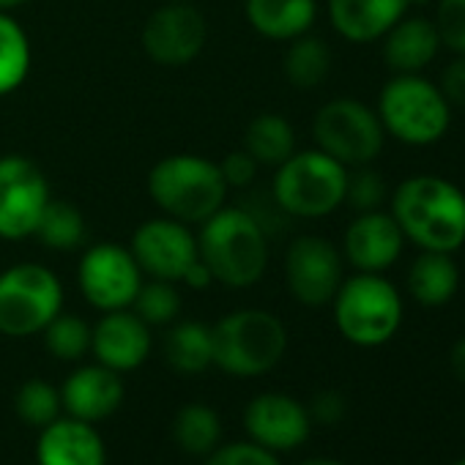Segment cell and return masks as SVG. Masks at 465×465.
<instances>
[{"instance_id":"obj_28","label":"cell","mask_w":465,"mask_h":465,"mask_svg":"<svg viewBox=\"0 0 465 465\" xmlns=\"http://www.w3.org/2000/svg\"><path fill=\"white\" fill-rule=\"evenodd\" d=\"M173 438H175V443L186 454H192V457H208L219 446V438H222V424H219L216 411L208 408V405H203V402L183 405L175 413Z\"/></svg>"},{"instance_id":"obj_36","label":"cell","mask_w":465,"mask_h":465,"mask_svg":"<svg viewBox=\"0 0 465 465\" xmlns=\"http://www.w3.org/2000/svg\"><path fill=\"white\" fill-rule=\"evenodd\" d=\"M258 167H261V164H258L244 148L230 151V153L219 162V170H222V178H224L227 189H230V186H236V189L250 186V183L255 181V175H258Z\"/></svg>"},{"instance_id":"obj_39","label":"cell","mask_w":465,"mask_h":465,"mask_svg":"<svg viewBox=\"0 0 465 465\" xmlns=\"http://www.w3.org/2000/svg\"><path fill=\"white\" fill-rule=\"evenodd\" d=\"M449 361H451V372H454V378H457L460 383H465V337H462V340H457V345L451 348Z\"/></svg>"},{"instance_id":"obj_31","label":"cell","mask_w":465,"mask_h":465,"mask_svg":"<svg viewBox=\"0 0 465 465\" xmlns=\"http://www.w3.org/2000/svg\"><path fill=\"white\" fill-rule=\"evenodd\" d=\"M132 307H134V315L145 321L148 326H167L181 312V296L175 291V282L151 280L140 285Z\"/></svg>"},{"instance_id":"obj_7","label":"cell","mask_w":465,"mask_h":465,"mask_svg":"<svg viewBox=\"0 0 465 465\" xmlns=\"http://www.w3.org/2000/svg\"><path fill=\"white\" fill-rule=\"evenodd\" d=\"M334 302V321L340 334L361 348L389 342L402 321V299L397 288L381 274H356L342 280Z\"/></svg>"},{"instance_id":"obj_15","label":"cell","mask_w":465,"mask_h":465,"mask_svg":"<svg viewBox=\"0 0 465 465\" xmlns=\"http://www.w3.org/2000/svg\"><path fill=\"white\" fill-rule=\"evenodd\" d=\"M405 236L391 213L386 211H364L359 213L342 239L345 261L361 274H383L402 255Z\"/></svg>"},{"instance_id":"obj_30","label":"cell","mask_w":465,"mask_h":465,"mask_svg":"<svg viewBox=\"0 0 465 465\" xmlns=\"http://www.w3.org/2000/svg\"><path fill=\"white\" fill-rule=\"evenodd\" d=\"M42 334L47 351L61 361H77L91 351V326L77 315L58 312Z\"/></svg>"},{"instance_id":"obj_4","label":"cell","mask_w":465,"mask_h":465,"mask_svg":"<svg viewBox=\"0 0 465 465\" xmlns=\"http://www.w3.org/2000/svg\"><path fill=\"white\" fill-rule=\"evenodd\" d=\"M213 364L236 378H255L280 364L288 348L282 321L266 310H236L211 326Z\"/></svg>"},{"instance_id":"obj_33","label":"cell","mask_w":465,"mask_h":465,"mask_svg":"<svg viewBox=\"0 0 465 465\" xmlns=\"http://www.w3.org/2000/svg\"><path fill=\"white\" fill-rule=\"evenodd\" d=\"M383 197H386V183L378 170H372L370 164H359V167H353V173L348 170L345 203L351 208H356L359 213L378 211Z\"/></svg>"},{"instance_id":"obj_23","label":"cell","mask_w":465,"mask_h":465,"mask_svg":"<svg viewBox=\"0 0 465 465\" xmlns=\"http://www.w3.org/2000/svg\"><path fill=\"white\" fill-rule=\"evenodd\" d=\"M460 288V272L449 252H421L408 272V291L421 307H443Z\"/></svg>"},{"instance_id":"obj_12","label":"cell","mask_w":465,"mask_h":465,"mask_svg":"<svg viewBox=\"0 0 465 465\" xmlns=\"http://www.w3.org/2000/svg\"><path fill=\"white\" fill-rule=\"evenodd\" d=\"M129 252L134 255L143 274L151 280L164 282H181L183 274L197 263V236H192L189 224L159 216L143 222L129 244Z\"/></svg>"},{"instance_id":"obj_26","label":"cell","mask_w":465,"mask_h":465,"mask_svg":"<svg viewBox=\"0 0 465 465\" xmlns=\"http://www.w3.org/2000/svg\"><path fill=\"white\" fill-rule=\"evenodd\" d=\"M34 239H39V244L45 250L53 252H72L80 250L85 242V219L80 213L77 205H72L69 200H53L45 205Z\"/></svg>"},{"instance_id":"obj_27","label":"cell","mask_w":465,"mask_h":465,"mask_svg":"<svg viewBox=\"0 0 465 465\" xmlns=\"http://www.w3.org/2000/svg\"><path fill=\"white\" fill-rule=\"evenodd\" d=\"M282 72H285L288 83L299 91H312V88L323 85L331 72L329 45L310 34L293 39L282 58Z\"/></svg>"},{"instance_id":"obj_13","label":"cell","mask_w":465,"mask_h":465,"mask_svg":"<svg viewBox=\"0 0 465 465\" xmlns=\"http://www.w3.org/2000/svg\"><path fill=\"white\" fill-rule=\"evenodd\" d=\"M285 282L304 307L329 304L342 285V252L323 236H299L285 252Z\"/></svg>"},{"instance_id":"obj_35","label":"cell","mask_w":465,"mask_h":465,"mask_svg":"<svg viewBox=\"0 0 465 465\" xmlns=\"http://www.w3.org/2000/svg\"><path fill=\"white\" fill-rule=\"evenodd\" d=\"M205 465H280L277 454L255 440H242V443H227V446H216L208 454Z\"/></svg>"},{"instance_id":"obj_10","label":"cell","mask_w":465,"mask_h":465,"mask_svg":"<svg viewBox=\"0 0 465 465\" xmlns=\"http://www.w3.org/2000/svg\"><path fill=\"white\" fill-rule=\"evenodd\" d=\"M47 203L50 183L36 162L20 153L0 156V239L20 242L34 236Z\"/></svg>"},{"instance_id":"obj_41","label":"cell","mask_w":465,"mask_h":465,"mask_svg":"<svg viewBox=\"0 0 465 465\" xmlns=\"http://www.w3.org/2000/svg\"><path fill=\"white\" fill-rule=\"evenodd\" d=\"M302 465H342V462H337V460H326V457H315V460H307V462H302Z\"/></svg>"},{"instance_id":"obj_37","label":"cell","mask_w":465,"mask_h":465,"mask_svg":"<svg viewBox=\"0 0 465 465\" xmlns=\"http://www.w3.org/2000/svg\"><path fill=\"white\" fill-rule=\"evenodd\" d=\"M440 94L451 107L465 110V55H457L440 74Z\"/></svg>"},{"instance_id":"obj_42","label":"cell","mask_w":465,"mask_h":465,"mask_svg":"<svg viewBox=\"0 0 465 465\" xmlns=\"http://www.w3.org/2000/svg\"><path fill=\"white\" fill-rule=\"evenodd\" d=\"M454 465H465V457H462V460H457V462H454Z\"/></svg>"},{"instance_id":"obj_29","label":"cell","mask_w":465,"mask_h":465,"mask_svg":"<svg viewBox=\"0 0 465 465\" xmlns=\"http://www.w3.org/2000/svg\"><path fill=\"white\" fill-rule=\"evenodd\" d=\"M31 72V42L23 25L0 12V96L17 91Z\"/></svg>"},{"instance_id":"obj_3","label":"cell","mask_w":465,"mask_h":465,"mask_svg":"<svg viewBox=\"0 0 465 465\" xmlns=\"http://www.w3.org/2000/svg\"><path fill=\"white\" fill-rule=\"evenodd\" d=\"M148 194L164 216L183 224H203L224 205L227 183L216 162L194 153H173L151 167Z\"/></svg>"},{"instance_id":"obj_34","label":"cell","mask_w":465,"mask_h":465,"mask_svg":"<svg viewBox=\"0 0 465 465\" xmlns=\"http://www.w3.org/2000/svg\"><path fill=\"white\" fill-rule=\"evenodd\" d=\"M432 23L440 36V47L454 55H465V0H438Z\"/></svg>"},{"instance_id":"obj_32","label":"cell","mask_w":465,"mask_h":465,"mask_svg":"<svg viewBox=\"0 0 465 465\" xmlns=\"http://www.w3.org/2000/svg\"><path fill=\"white\" fill-rule=\"evenodd\" d=\"M15 408H17V416L28 421L31 427H47L50 421L58 419L64 402H61V391L53 383L34 378L20 386Z\"/></svg>"},{"instance_id":"obj_8","label":"cell","mask_w":465,"mask_h":465,"mask_svg":"<svg viewBox=\"0 0 465 465\" xmlns=\"http://www.w3.org/2000/svg\"><path fill=\"white\" fill-rule=\"evenodd\" d=\"M64 307L61 280L42 263H15L0 274V334L31 337Z\"/></svg>"},{"instance_id":"obj_9","label":"cell","mask_w":465,"mask_h":465,"mask_svg":"<svg viewBox=\"0 0 465 465\" xmlns=\"http://www.w3.org/2000/svg\"><path fill=\"white\" fill-rule=\"evenodd\" d=\"M312 134L318 148L345 167L370 164L386 140L378 113L356 99L326 102L315 113Z\"/></svg>"},{"instance_id":"obj_2","label":"cell","mask_w":465,"mask_h":465,"mask_svg":"<svg viewBox=\"0 0 465 465\" xmlns=\"http://www.w3.org/2000/svg\"><path fill=\"white\" fill-rule=\"evenodd\" d=\"M197 255L213 282L224 288H252L269 266V236L244 208L222 205L200 224Z\"/></svg>"},{"instance_id":"obj_14","label":"cell","mask_w":465,"mask_h":465,"mask_svg":"<svg viewBox=\"0 0 465 465\" xmlns=\"http://www.w3.org/2000/svg\"><path fill=\"white\" fill-rule=\"evenodd\" d=\"M208 25L205 17L189 6L186 0L156 9L143 25V50L159 66H186L192 64L205 47Z\"/></svg>"},{"instance_id":"obj_25","label":"cell","mask_w":465,"mask_h":465,"mask_svg":"<svg viewBox=\"0 0 465 465\" xmlns=\"http://www.w3.org/2000/svg\"><path fill=\"white\" fill-rule=\"evenodd\" d=\"M244 151L258 164L280 167L296 151V132L282 115L261 113L244 129Z\"/></svg>"},{"instance_id":"obj_6","label":"cell","mask_w":465,"mask_h":465,"mask_svg":"<svg viewBox=\"0 0 465 465\" xmlns=\"http://www.w3.org/2000/svg\"><path fill=\"white\" fill-rule=\"evenodd\" d=\"M348 167L315 151H293L274 175L272 197L277 205L296 219H321L345 203Z\"/></svg>"},{"instance_id":"obj_16","label":"cell","mask_w":465,"mask_h":465,"mask_svg":"<svg viewBox=\"0 0 465 465\" xmlns=\"http://www.w3.org/2000/svg\"><path fill=\"white\" fill-rule=\"evenodd\" d=\"M244 427L255 443L272 451H288L310 438V413L288 394H261L247 405Z\"/></svg>"},{"instance_id":"obj_1","label":"cell","mask_w":465,"mask_h":465,"mask_svg":"<svg viewBox=\"0 0 465 465\" xmlns=\"http://www.w3.org/2000/svg\"><path fill=\"white\" fill-rule=\"evenodd\" d=\"M394 222L421 252L454 255L465 244V192L440 175H411L391 194Z\"/></svg>"},{"instance_id":"obj_38","label":"cell","mask_w":465,"mask_h":465,"mask_svg":"<svg viewBox=\"0 0 465 465\" xmlns=\"http://www.w3.org/2000/svg\"><path fill=\"white\" fill-rule=\"evenodd\" d=\"M312 413H315V419H321V421L331 424V421L342 419V413H345V402H342V397H340V394H334V391H323V394H318V397H315V402H312Z\"/></svg>"},{"instance_id":"obj_43","label":"cell","mask_w":465,"mask_h":465,"mask_svg":"<svg viewBox=\"0 0 465 465\" xmlns=\"http://www.w3.org/2000/svg\"><path fill=\"white\" fill-rule=\"evenodd\" d=\"M181 4H183V0H181Z\"/></svg>"},{"instance_id":"obj_21","label":"cell","mask_w":465,"mask_h":465,"mask_svg":"<svg viewBox=\"0 0 465 465\" xmlns=\"http://www.w3.org/2000/svg\"><path fill=\"white\" fill-rule=\"evenodd\" d=\"M440 50V36L432 20L402 17L383 36V61L394 74H421L424 66L435 61Z\"/></svg>"},{"instance_id":"obj_20","label":"cell","mask_w":465,"mask_h":465,"mask_svg":"<svg viewBox=\"0 0 465 465\" xmlns=\"http://www.w3.org/2000/svg\"><path fill=\"white\" fill-rule=\"evenodd\" d=\"M411 0H329V20L334 31L353 42L370 45L408 15Z\"/></svg>"},{"instance_id":"obj_22","label":"cell","mask_w":465,"mask_h":465,"mask_svg":"<svg viewBox=\"0 0 465 465\" xmlns=\"http://www.w3.org/2000/svg\"><path fill=\"white\" fill-rule=\"evenodd\" d=\"M318 0H247L250 25L272 42H293L310 34Z\"/></svg>"},{"instance_id":"obj_40","label":"cell","mask_w":465,"mask_h":465,"mask_svg":"<svg viewBox=\"0 0 465 465\" xmlns=\"http://www.w3.org/2000/svg\"><path fill=\"white\" fill-rule=\"evenodd\" d=\"M25 4H31V0H0V12H15Z\"/></svg>"},{"instance_id":"obj_11","label":"cell","mask_w":465,"mask_h":465,"mask_svg":"<svg viewBox=\"0 0 465 465\" xmlns=\"http://www.w3.org/2000/svg\"><path fill=\"white\" fill-rule=\"evenodd\" d=\"M77 282L91 307L113 312L132 307L143 285V272L126 247L104 242L85 250L77 269Z\"/></svg>"},{"instance_id":"obj_17","label":"cell","mask_w":465,"mask_h":465,"mask_svg":"<svg viewBox=\"0 0 465 465\" xmlns=\"http://www.w3.org/2000/svg\"><path fill=\"white\" fill-rule=\"evenodd\" d=\"M91 351L99 364L115 372L137 370L151 353V326L129 310L104 312L91 329Z\"/></svg>"},{"instance_id":"obj_5","label":"cell","mask_w":465,"mask_h":465,"mask_svg":"<svg viewBox=\"0 0 465 465\" xmlns=\"http://www.w3.org/2000/svg\"><path fill=\"white\" fill-rule=\"evenodd\" d=\"M383 132L405 145H432L451 126V104L421 74H394L378 96Z\"/></svg>"},{"instance_id":"obj_24","label":"cell","mask_w":465,"mask_h":465,"mask_svg":"<svg viewBox=\"0 0 465 465\" xmlns=\"http://www.w3.org/2000/svg\"><path fill=\"white\" fill-rule=\"evenodd\" d=\"M164 359L175 372L197 375L213 364V337L211 326L197 321H181L170 326L164 337Z\"/></svg>"},{"instance_id":"obj_18","label":"cell","mask_w":465,"mask_h":465,"mask_svg":"<svg viewBox=\"0 0 465 465\" xmlns=\"http://www.w3.org/2000/svg\"><path fill=\"white\" fill-rule=\"evenodd\" d=\"M61 402L69 411L72 419L80 421H102L113 416L124 402V383L121 372L104 367V364H88L77 367L61 389Z\"/></svg>"},{"instance_id":"obj_19","label":"cell","mask_w":465,"mask_h":465,"mask_svg":"<svg viewBox=\"0 0 465 465\" xmlns=\"http://www.w3.org/2000/svg\"><path fill=\"white\" fill-rule=\"evenodd\" d=\"M39 465H104V443L99 432L80 419H55L42 427L36 440Z\"/></svg>"}]
</instances>
